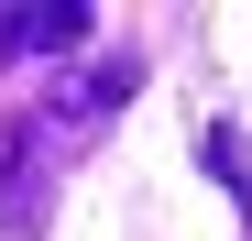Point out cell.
Masks as SVG:
<instances>
[{"label": "cell", "instance_id": "obj_1", "mask_svg": "<svg viewBox=\"0 0 252 241\" xmlns=\"http://www.w3.org/2000/svg\"><path fill=\"white\" fill-rule=\"evenodd\" d=\"M132 88H143V66H132V55H110V66H77L66 88H55V120H66V132H88V120H110Z\"/></svg>", "mask_w": 252, "mask_h": 241}, {"label": "cell", "instance_id": "obj_2", "mask_svg": "<svg viewBox=\"0 0 252 241\" xmlns=\"http://www.w3.org/2000/svg\"><path fill=\"white\" fill-rule=\"evenodd\" d=\"M33 219H44V165H33V132L0 143V241H22Z\"/></svg>", "mask_w": 252, "mask_h": 241}, {"label": "cell", "instance_id": "obj_3", "mask_svg": "<svg viewBox=\"0 0 252 241\" xmlns=\"http://www.w3.org/2000/svg\"><path fill=\"white\" fill-rule=\"evenodd\" d=\"M77 33H88V11H77V0H44V11H11V22H0V55H66L77 44Z\"/></svg>", "mask_w": 252, "mask_h": 241}, {"label": "cell", "instance_id": "obj_4", "mask_svg": "<svg viewBox=\"0 0 252 241\" xmlns=\"http://www.w3.org/2000/svg\"><path fill=\"white\" fill-rule=\"evenodd\" d=\"M197 153H208V176L230 186V209H252V153H241V132H230V120H208V132H197Z\"/></svg>", "mask_w": 252, "mask_h": 241}]
</instances>
